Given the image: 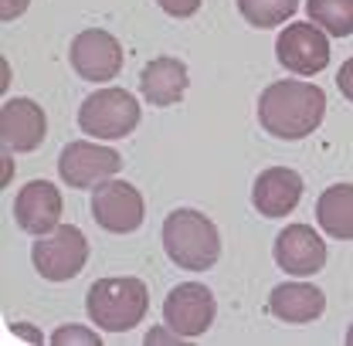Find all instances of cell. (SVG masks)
Segmentation results:
<instances>
[{"instance_id":"1","label":"cell","mask_w":353,"mask_h":346,"mask_svg":"<svg viewBox=\"0 0 353 346\" xmlns=\"http://www.w3.org/2000/svg\"><path fill=\"white\" fill-rule=\"evenodd\" d=\"M326 116V95L312 82H272L259 95V123L275 139H303Z\"/></svg>"},{"instance_id":"2","label":"cell","mask_w":353,"mask_h":346,"mask_svg":"<svg viewBox=\"0 0 353 346\" xmlns=\"http://www.w3.org/2000/svg\"><path fill=\"white\" fill-rule=\"evenodd\" d=\"M163 248L180 268L208 272L221 258V234L211 217L194 207H176L163 221Z\"/></svg>"},{"instance_id":"3","label":"cell","mask_w":353,"mask_h":346,"mask_svg":"<svg viewBox=\"0 0 353 346\" xmlns=\"http://www.w3.org/2000/svg\"><path fill=\"white\" fill-rule=\"evenodd\" d=\"M146 285L139 278H99L85 296L88 319L105 333H126L143 323L146 316Z\"/></svg>"},{"instance_id":"4","label":"cell","mask_w":353,"mask_h":346,"mask_svg":"<svg viewBox=\"0 0 353 346\" xmlns=\"http://www.w3.org/2000/svg\"><path fill=\"white\" fill-rule=\"evenodd\" d=\"M79 126L95 139H123L139 126V102L126 88H99L82 102Z\"/></svg>"},{"instance_id":"5","label":"cell","mask_w":353,"mask_h":346,"mask_svg":"<svg viewBox=\"0 0 353 346\" xmlns=\"http://www.w3.org/2000/svg\"><path fill=\"white\" fill-rule=\"evenodd\" d=\"M31 261L48 282H68L75 278L88 261V241L75 224H58L31 245Z\"/></svg>"},{"instance_id":"6","label":"cell","mask_w":353,"mask_h":346,"mask_svg":"<svg viewBox=\"0 0 353 346\" xmlns=\"http://www.w3.org/2000/svg\"><path fill=\"white\" fill-rule=\"evenodd\" d=\"M123 167V156L112 150V146H99V143H88V139H75L61 150L58 156V173L68 187L75 190H88V187H99L105 180H112Z\"/></svg>"},{"instance_id":"7","label":"cell","mask_w":353,"mask_h":346,"mask_svg":"<svg viewBox=\"0 0 353 346\" xmlns=\"http://www.w3.org/2000/svg\"><path fill=\"white\" fill-rule=\"evenodd\" d=\"M214 312H218V305H214V296H211L208 285L183 282L163 303V323L176 336H201V333L211 329Z\"/></svg>"},{"instance_id":"8","label":"cell","mask_w":353,"mask_h":346,"mask_svg":"<svg viewBox=\"0 0 353 346\" xmlns=\"http://www.w3.org/2000/svg\"><path fill=\"white\" fill-rule=\"evenodd\" d=\"M68 61L79 72V79H85V82H112L123 68V44L109 31L88 28L82 34H75Z\"/></svg>"},{"instance_id":"9","label":"cell","mask_w":353,"mask_h":346,"mask_svg":"<svg viewBox=\"0 0 353 346\" xmlns=\"http://www.w3.org/2000/svg\"><path fill=\"white\" fill-rule=\"evenodd\" d=\"M92 217L112 234H130L143 224V197L126 180H105L92 190Z\"/></svg>"},{"instance_id":"10","label":"cell","mask_w":353,"mask_h":346,"mask_svg":"<svg viewBox=\"0 0 353 346\" xmlns=\"http://www.w3.org/2000/svg\"><path fill=\"white\" fill-rule=\"evenodd\" d=\"M275 58L292 75H316L330 65V41L319 28H312V21L309 24H289L275 38Z\"/></svg>"},{"instance_id":"11","label":"cell","mask_w":353,"mask_h":346,"mask_svg":"<svg viewBox=\"0 0 353 346\" xmlns=\"http://www.w3.org/2000/svg\"><path fill=\"white\" fill-rule=\"evenodd\" d=\"M272 252H275V265L296 278L316 275L326 265V245L309 224H289L285 231H279Z\"/></svg>"},{"instance_id":"12","label":"cell","mask_w":353,"mask_h":346,"mask_svg":"<svg viewBox=\"0 0 353 346\" xmlns=\"http://www.w3.org/2000/svg\"><path fill=\"white\" fill-rule=\"evenodd\" d=\"M14 217H17V227L34 234V238L54 231L61 224V194H58V187L48 183V180H31L14 197Z\"/></svg>"},{"instance_id":"13","label":"cell","mask_w":353,"mask_h":346,"mask_svg":"<svg viewBox=\"0 0 353 346\" xmlns=\"http://www.w3.org/2000/svg\"><path fill=\"white\" fill-rule=\"evenodd\" d=\"M44 132H48V119H44V109L31 99H10L3 102L0 109V136H3V146L14 150V153H31L44 143Z\"/></svg>"},{"instance_id":"14","label":"cell","mask_w":353,"mask_h":346,"mask_svg":"<svg viewBox=\"0 0 353 346\" xmlns=\"http://www.w3.org/2000/svg\"><path fill=\"white\" fill-rule=\"evenodd\" d=\"M303 197V176L289 167H268L255 176L252 204L262 217H285L296 211Z\"/></svg>"},{"instance_id":"15","label":"cell","mask_w":353,"mask_h":346,"mask_svg":"<svg viewBox=\"0 0 353 346\" xmlns=\"http://www.w3.org/2000/svg\"><path fill=\"white\" fill-rule=\"evenodd\" d=\"M323 309H326V296L309 282H282L268 296V312L292 326L312 323L316 316H323Z\"/></svg>"},{"instance_id":"16","label":"cell","mask_w":353,"mask_h":346,"mask_svg":"<svg viewBox=\"0 0 353 346\" xmlns=\"http://www.w3.org/2000/svg\"><path fill=\"white\" fill-rule=\"evenodd\" d=\"M139 88H143V95H146L150 105H160V109L163 105H174L187 92V65L180 58H170V54L153 58L143 68V75H139Z\"/></svg>"},{"instance_id":"17","label":"cell","mask_w":353,"mask_h":346,"mask_svg":"<svg viewBox=\"0 0 353 346\" xmlns=\"http://www.w3.org/2000/svg\"><path fill=\"white\" fill-rule=\"evenodd\" d=\"M316 221L330 238L353 241V183H333L316 201Z\"/></svg>"},{"instance_id":"18","label":"cell","mask_w":353,"mask_h":346,"mask_svg":"<svg viewBox=\"0 0 353 346\" xmlns=\"http://www.w3.org/2000/svg\"><path fill=\"white\" fill-rule=\"evenodd\" d=\"M309 21L333 38L353 34V0H306Z\"/></svg>"},{"instance_id":"19","label":"cell","mask_w":353,"mask_h":346,"mask_svg":"<svg viewBox=\"0 0 353 346\" xmlns=\"http://www.w3.org/2000/svg\"><path fill=\"white\" fill-rule=\"evenodd\" d=\"M234 3L252 28H279L299 10V0H234Z\"/></svg>"},{"instance_id":"20","label":"cell","mask_w":353,"mask_h":346,"mask_svg":"<svg viewBox=\"0 0 353 346\" xmlns=\"http://www.w3.org/2000/svg\"><path fill=\"white\" fill-rule=\"evenodd\" d=\"M51 343H54V346H65V343L99 346V336H95V333H88V329H82V326H61V329L51 336Z\"/></svg>"},{"instance_id":"21","label":"cell","mask_w":353,"mask_h":346,"mask_svg":"<svg viewBox=\"0 0 353 346\" xmlns=\"http://www.w3.org/2000/svg\"><path fill=\"white\" fill-rule=\"evenodd\" d=\"M167 14H174V17H190V14H197V7H201V0H157Z\"/></svg>"},{"instance_id":"22","label":"cell","mask_w":353,"mask_h":346,"mask_svg":"<svg viewBox=\"0 0 353 346\" xmlns=\"http://www.w3.org/2000/svg\"><path fill=\"white\" fill-rule=\"evenodd\" d=\"M336 85H340V92H343V99H350V102H353V58H350V61H343V65H340Z\"/></svg>"},{"instance_id":"23","label":"cell","mask_w":353,"mask_h":346,"mask_svg":"<svg viewBox=\"0 0 353 346\" xmlns=\"http://www.w3.org/2000/svg\"><path fill=\"white\" fill-rule=\"evenodd\" d=\"M28 10V0H0V17L3 21H14Z\"/></svg>"},{"instance_id":"24","label":"cell","mask_w":353,"mask_h":346,"mask_svg":"<svg viewBox=\"0 0 353 346\" xmlns=\"http://www.w3.org/2000/svg\"><path fill=\"white\" fill-rule=\"evenodd\" d=\"M347 343L353 346V323H350V329H347Z\"/></svg>"}]
</instances>
